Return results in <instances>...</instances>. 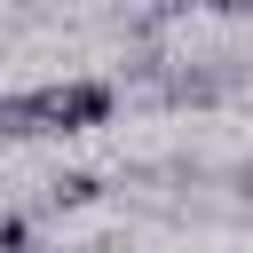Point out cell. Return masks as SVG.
Returning a JSON list of instances; mask_svg holds the SVG:
<instances>
[{
  "mask_svg": "<svg viewBox=\"0 0 253 253\" xmlns=\"http://www.w3.org/2000/svg\"><path fill=\"white\" fill-rule=\"evenodd\" d=\"M111 111H119V87L111 79H47V87H32L40 134H95Z\"/></svg>",
  "mask_w": 253,
  "mask_h": 253,
  "instance_id": "obj_1",
  "label": "cell"
},
{
  "mask_svg": "<svg viewBox=\"0 0 253 253\" xmlns=\"http://www.w3.org/2000/svg\"><path fill=\"white\" fill-rule=\"evenodd\" d=\"M237 55H206V63H166V79L150 87L166 111H213V103H229L237 95Z\"/></svg>",
  "mask_w": 253,
  "mask_h": 253,
  "instance_id": "obj_2",
  "label": "cell"
},
{
  "mask_svg": "<svg viewBox=\"0 0 253 253\" xmlns=\"http://www.w3.org/2000/svg\"><path fill=\"white\" fill-rule=\"evenodd\" d=\"M40 119H32V87L24 95H0V142H32Z\"/></svg>",
  "mask_w": 253,
  "mask_h": 253,
  "instance_id": "obj_3",
  "label": "cell"
},
{
  "mask_svg": "<svg viewBox=\"0 0 253 253\" xmlns=\"http://www.w3.org/2000/svg\"><path fill=\"white\" fill-rule=\"evenodd\" d=\"M47 198H55V206H95V198H103V174H55Z\"/></svg>",
  "mask_w": 253,
  "mask_h": 253,
  "instance_id": "obj_4",
  "label": "cell"
},
{
  "mask_svg": "<svg viewBox=\"0 0 253 253\" xmlns=\"http://www.w3.org/2000/svg\"><path fill=\"white\" fill-rule=\"evenodd\" d=\"M0 253H40V237H32L24 213H0Z\"/></svg>",
  "mask_w": 253,
  "mask_h": 253,
  "instance_id": "obj_5",
  "label": "cell"
},
{
  "mask_svg": "<svg viewBox=\"0 0 253 253\" xmlns=\"http://www.w3.org/2000/svg\"><path fill=\"white\" fill-rule=\"evenodd\" d=\"M221 182H229V198H237V206H253V158H237Z\"/></svg>",
  "mask_w": 253,
  "mask_h": 253,
  "instance_id": "obj_6",
  "label": "cell"
},
{
  "mask_svg": "<svg viewBox=\"0 0 253 253\" xmlns=\"http://www.w3.org/2000/svg\"><path fill=\"white\" fill-rule=\"evenodd\" d=\"M206 8H221V16H253V0H206Z\"/></svg>",
  "mask_w": 253,
  "mask_h": 253,
  "instance_id": "obj_7",
  "label": "cell"
}]
</instances>
